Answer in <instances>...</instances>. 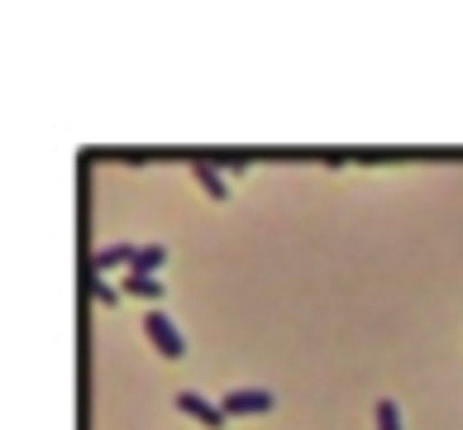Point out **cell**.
<instances>
[{
	"mask_svg": "<svg viewBox=\"0 0 463 430\" xmlns=\"http://www.w3.org/2000/svg\"><path fill=\"white\" fill-rule=\"evenodd\" d=\"M377 430H402V411H396V402H377Z\"/></svg>",
	"mask_w": 463,
	"mask_h": 430,
	"instance_id": "obj_8",
	"label": "cell"
},
{
	"mask_svg": "<svg viewBox=\"0 0 463 430\" xmlns=\"http://www.w3.org/2000/svg\"><path fill=\"white\" fill-rule=\"evenodd\" d=\"M144 330H148V340H153V350L162 354V359H181L187 354V340H181V330L162 316V311H148L144 316Z\"/></svg>",
	"mask_w": 463,
	"mask_h": 430,
	"instance_id": "obj_1",
	"label": "cell"
},
{
	"mask_svg": "<svg viewBox=\"0 0 463 430\" xmlns=\"http://www.w3.org/2000/svg\"><path fill=\"white\" fill-rule=\"evenodd\" d=\"M191 177L201 182V187H206V196H215V201H225V196H229L225 177L215 173V163H210V158H191Z\"/></svg>",
	"mask_w": 463,
	"mask_h": 430,
	"instance_id": "obj_4",
	"label": "cell"
},
{
	"mask_svg": "<svg viewBox=\"0 0 463 430\" xmlns=\"http://www.w3.org/2000/svg\"><path fill=\"white\" fill-rule=\"evenodd\" d=\"M162 263H168V249H162V244H144V249H134V268L129 273H153Z\"/></svg>",
	"mask_w": 463,
	"mask_h": 430,
	"instance_id": "obj_7",
	"label": "cell"
},
{
	"mask_svg": "<svg viewBox=\"0 0 463 430\" xmlns=\"http://www.w3.org/2000/svg\"><path fill=\"white\" fill-rule=\"evenodd\" d=\"M91 296H96V302H101V306H115V302H120V292H115L110 283H101V277H96V283H91Z\"/></svg>",
	"mask_w": 463,
	"mask_h": 430,
	"instance_id": "obj_9",
	"label": "cell"
},
{
	"mask_svg": "<svg viewBox=\"0 0 463 430\" xmlns=\"http://www.w3.org/2000/svg\"><path fill=\"white\" fill-rule=\"evenodd\" d=\"M177 411H187V416H196L206 430H220V425H225L220 407L206 402V397H201V392H191V388H181V392H177Z\"/></svg>",
	"mask_w": 463,
	"mask_h": 430,
	"instance_id": "obj_3",
	"label": "cell"
},
{
	"mask_svg": "<svg viewBox=\"0 0 463 430\" xmlns=\"http://www.w3.org/2000/svg\"><path fill=\"white\" fill-rule=\"evenodd\" d=\"M125 292H129V296H144V302H158L162 283H158V277H148V273H129V277H125Z\"/></svg>",
	"mask_w": 463,
	"mask_h": 430,
	"instance_id": "obj_6",
	"label": "cell"
},
{
	"mask_svg": "<svg viewBox=\"0 0 463 430\" xmlns=\"http://www.w3.org/2000/svg\"><path fill=\"white\" fill-rule=\"evenodd\" d=\"M91 268L96 273H110V268H134V249L129 244H110V249H101L91 258Z\"/></svg>",
	"mask_w": 463,
	"mask_h": 430,
	"instance_id": "obj_5",
	"label": "cell"
},
{
	"mask_svg": "<svg viewBox=\"0 0 463 430\" xmlns=\"http://www.w3.org/2000/svg\"><path fill=\"white\" fill-rule=\"evenodd\" d=\"M258 411H273L268 388H235V392H225V402H220V416H258Z\"/></svg>",
	"mask_w": 463,
	"mask_h": 430,
	"instance_id": "obj_2",
	"label": "cell"
}]
</instances>
